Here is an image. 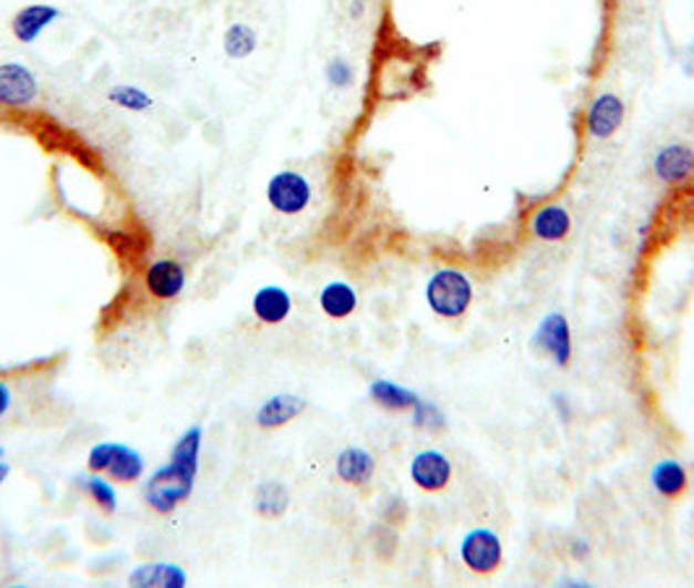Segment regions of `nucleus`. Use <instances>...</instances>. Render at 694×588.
<instances>
[{"label":"nucleus","instance_id":"nucleus-1","mask_svg":"<svg viewBox=\"0 0 694 588\" xmlns=\"http://www.w3.org/2000/svg\"><path fill=\"white\" fill-rule=\"evenodd\" d=\"M196 476H199V471H191L173 461L157 466L146 476L142 489L146 507L157 515H173L180 505H186L191 499L196 489Z\"/></svg>","mask_w":694,"mask_h":588},{"label":"nucleus","instance_id":"nucleus-2","mask_svg":"<svg viewBox=\"0 0 694 588\" xmlns=\"http://www.w3.org/2000/svg\"><path fill=\"white\" fill-rule=\"evenodd\" d=\"M423 296H426L428 309L436 317L459 319L470 311L475 290L473 280L463 270H457V267H438L426 280Z\"/></svg>","mask_w":694,"mask_h":588},{"label":"nucleus","instance_id":"nucleus-3","mask_svg":"<svg viewBox=\"0 0 694 588\" xmlns=\"http://www.w3.org/2000/svg\"><path fill=\"white\" fill-rule=\"evenodd\" d=\"M86 468L92 474H105L115 484H136L142 482L146 461L138 450L123 442H97L86 453Z\"/></svg>","mask_w":694,"mask_h":588},{"label":"nucleus","instance_id":"nucleus-4","mask_svg":"<svg viewBox=\"0 0 694 588\" xmlns=\"http://www.w3.org/2000/svg\"><path fill=\"white\" fill-rule=\"evenodd\" d=\"M265 196L272 213L282 217H298L311 207L313 186L303 173L280 171L267 180Z\"/></svg>","mask_w":694,"mask_h":588},{"label":"nucleus","instance_id":"nucleus-5","mask_svg":"<svg viewBox=\"0 0 694 588\" xmlns=\"http://www.w3.org/2000/svg\"><path fill=\"white\" fill-rule=\"evenodd\" d=\"M459 560L475 576H491L504 563V544L491 528H473L459 541Z\"/></svg>","mask_w":694,"mask_h":588},{"label":"nucleus","instance_id":"nucleus-6","mask_svg":"<svg viewBox=\"0 0 694 588\" xmlns=\"http://www.w3.org/2000/svg\"><path fill=\"white\" fill-rule=\"evenodd\" d=\"M532 348L548 355L559 369H567L572 364V327L569 319L561 311H551L540 319L536 332H532Z\"/></svg>","mask_w":694,"mask_h":588},{"label":"nucleus","instance_id":"nucleus-7","mask_svg":"<svg viewBox=\"0 0 694 588\" xmlns=\"http://www.w3.org/2000/svg\"><path fill=\"white\" fill-rule=\"evenodd\" d=\"M626 118V105L619 94L601 92L590 100L588 111H584V131L590 140L609 142L619 134Z\"/></svg>","mask_w":694,"mask_h":588},{"label":"nucleus","instance_id":"nucleus-8","mask_svg":"<svg viewBox=\"0 0 694 588\" xmlns=\"http://www.w3.org/2000/svg\"><path fill=\"white\" fill-rule=\"evenodd\" d=\"M40 97V79L24 63H0V107L21 111Z\"/></svg>","mask_w":694,"mask_h":588},{"label":"nucleus","instance_id":"nucleus-9","mask_svg":"<svg viewBox=\"0 0 694 588\" xmlns=\"http://www.w3.org/2000/svg\"><path fill=\"white\" fill-rule=\"evenodd\" d=\"M188 272L178 259L159 257L144 270V290L155 301H175L186 290Z\"/></svg>","mask_w":694,"mask_h":588},{"label":"nucleus","instance_id":"nucleus-10","mask_svg":"<svg viewBox=\"0 0 694 588\" xmlns=\"http://www.w3.org/2000/svg\"><path fill=\"white\" fill-rule=\"evenodd\" d=\"M452 474H455V468H452V461L442 453V450L428 447L413 455L411 482L423 492H431V495H434V492L447 489Z\"/></svg>","mask_w":694,"mask_h":588},{"label":"nucleus","instance_id":"nucleus-11","mask_svg":"<svg viewBox=\"0 0 694 588\" xmlns=\"http://www.w3.org/2000/svg\"><path fill=\"white\" fill-rule=\"evenodd\" d=\"M309 411V401L296 392H277V395H269L265 403L259 405L253 413V421L259 430L265 432H275L288 426L290 421H296L298 416Z\"/></svg>","mask_w":694,"mask_h":588},{"label":"nucleus","instance_id":"nucleus-12","mask_svg":"<svg viewBox=\"0 0 694 588\" xmlns=\"http://www.w3.org/2000/svg\"><path fill=\"white\" fill-rule=\"evenodd\" d=\"M63 13L53 3H29L11 17V34L21 45H34Z\"/></svg>","mask_w":694,"mask_h":588},{"label":"nucleus","instance_id":"nucleus-13","mask_svg":"<svg viewBox=\"0 0 694 588\" xmlns=\"http://www.w3.org/2000/svg\"><path fill=\"white\" fill-rule=\"evenodd\" d=\"M653 173L663 186H682L694 176V149L690 144H666L655 152Z\"/></svg>","mask_w":694,"mask_h":588},{"label":"nucleus","instance_id":"nucleus-14","mask_svg":"<svg viewBox=\"0 0 694 588\" xmlns=\"http://www.w3.org/2000/svg\"><path fill=\"white\" fill-rule=\"evenodd\" d=\"M530 234L543 244L564 241L572 234V215H569L564 205H557V202L538 207L530 217Z\"/></svg>","mask_w":694,"mask_h":588},{"label":"nucleus","instance_id":"nucleus-15","mask_svg":"<svg viewBox=\"0 0 694 588\" xmlns=\"http://www.w3.org/2000/svg\"><path fill=\"white\" fill-rule=\"evenodd\" d=\"M334 474L348 486H365L376 474V457L365 447L348 445L334 457Z\"/></svg>","mask_w":694,"mask_h":588},{"label":"nucleus","instance_id":"nucleus-16","mask_svg":"<svg viewBox=\"0 0 694 588\" xmlns=\"http://www.w3.org/2000/svg\"><path fill=\"white\" fill-rule=\"evenodd\" d=\"M251 311L261 324H282L292 314V296L282 286H261L251 296Z\"/></svg>","mask_w":694,"mask_h":588},{"label":"nucleus","instance_id":"nucleus-17","mask_svg":"<svg viewBox=\"0 0 694 588\" xmlns=\"http://www.w3.org/2000/svg\"><path fill=\"white\" fill-rule=\"evenodd\" d=\"M128 586L136 588H186L188 572L175 563H144L128 572Z\"/></svg>","mask_w":694,"mask_h":588},{"label":"nucleus","instance_id":"nucleus-18","mask_svg":"<svg viewBox=\"0 0 694 588\" xmlns=\"http://www.w3.org/2000/svg\"><path fill=\"white\" fill-rule=\"evenodd\" d=\"M369 398L374 401L379 409L390 411V413H413L415 405L421 403V395L411 388H402V384L384 380L379 376L369 384Z\"/></svg>","mask_w":694,"mask_h":588},{"label":"nucleus","instance_id":"nucleus-19","mask_svg":"<svg viewBox=\"0 0 694 588\" xmlns=\"http://www.w3.org/2000/svg\"><path fill=\"white\" fill-rule=\"evenodd\" d=\"M251 505L259 518L280 520L290 507V489L280 478H267V482L256 484Z\"/></svg>","mask_w":694,"mask_h":588},{"label":"nucleus","instance_id":"nucleus-20","mask_svg":"<svg viewBox=\"0 0 694 588\" xmlns=\"http://www.w3.org/2000/svg\"><path fill=\"white\" fill-rule=\"evenodd\" d=\"M358 290L345 280H332L319 290V309L329 319H348L358 311Z\"/></svg>","mask_w":694,"mask_h":588},{"label":"nucleus","instance_id":"nucleus-21","mask_svg":"<svg viewBox=\"0 0 694 588\" xmlns=\"http://www.w3.org/2000/svg\"><path fill=\"white\" fill-rule=\"evenodd\" d=\"M686 482H690L686 468L679 461H674V457H661V461L650 468V484H653V489L663 499L682 497Z\"/></svg>","mask_w":694,"mask_h":588},{"label":"nucleus","instance_id":"nucleus-22","mask_svg":"<svg viewBox=\"0 0 694 588\" xmlns=\"http://www.w3.org/2000/svg\"><path fill=\"white\" fill-rule=\"evenodd\" d=\"M222 48L232 61H246V58H251L256 53V48H259V34H256V29L251 24H246V21H232V24L225 29Z\"/></svg>","mask_w":694,"mask_h":588},{"label":"nucleus","instance_id":"nucleus-23","mask_svg":"<svg viewBox=\"0 0 694 588\" xmlns=\"http://www.w3.org/2000/svg\"><path fill=\"white\" fill-rule=\"evenodd\" d=\"M76 484L105 515H113L118 510V492H115L113 482H107L105 474H92L90 471V476H79Z\"/></svg>","mask_w":694,"mask_h":588},{"label":"nucleus","instance_id":"nucleus-24","mask_svg":"<svg viewBox=\"0 0 694 588\" xmlns=\"http://www.w3.org/2000/svg\"><path fill=\"white\" fill-rule=\"evenodd\" d=\"M107 103L126 113H149L155 107V97L136 84H113L107 90Z\"/></svg>","mask_w":694,"mask_h":588},{"label":"nucleus","instance_id":"nucleus-25","mask_svg":"<svg viewBox=\"0 0 694 588\" xmlns=\"http://www.w3.org/2000/svg\"><path fill=\"white\" fill-rule=\"evenodd\" d=\"M201 440H204V430L201 424L188 426L186 432L175 440V445L170 447V461L180 463V466L199 471V457H201Z\"/></svg>","mask_w":694,"mask_h":588},{"label":"nucleus","instance_id":"nucleus-26","mask_svg":"<svg viewBox=\"0 0 694 588\" xmlns=\"http://www.w3.org/2000/svg\"><path fill=\"white\" fill-rule=\"evenodd\" d=\"M324 79L332 90H350L355 84V65L348 58H332L324 65Z\"/></svg>","mask_w":694,"mask_h":588},{"label":"nucleus","instance_id":"nucleus-27","mask_svg":"<svg viewBox=\"0 0 694 588\" xmlns=\"http://www.w3.org/2000/svg\"><path fill=\"white\" fill-rule=\"evenodd\" d=\"M413 424L426 432H442L444 426H447V419H444V413L436 409V403L421 398V403L413 409Z\"/></svg>","mask_w":694,"mask_h":588},{"label":"nucleus","instance_id":"nucleus-28","mask_svg":"<svg viewBox=\"0 0 694 588\" xmlns=\"http://www.w3.org/2000/svg\"><path fill=\"white\" fill-rule=\"evenodd\" d=\"M407 518V505L405 499L400 497H390L386 503L382 505V520L390 523V526H400V523H405Z\"/></svg>","mask_w":694,"mask_h":588},{"label":"nucleus","instance_id":"nucleus-29","mask_svg":"<svg viewBox=\"0 0 694 588\" xmlns=\"http://www.w3.org/2000/svg\"><path fill=\"white\" fill-rule=\"evenodd\" d=\"M11 405H13V392L9 388V382L0 380V419L11 411Z\"/></svg>","mask_w":694,"mask_h":588},{"label":"nucleus","instance_id":"nucleus-30","mask_svg":"<svg viewBox=\"0 0 694 588\" xmlns=\"http://www.w3.org/2000/svg\"><path fill=\"white\" fill-rule=\"evenodd\" d=\"M569 549H572V555L577 557V560H584V557L590 555V544L584 539H574L572 544H569Z\"/></svg>","mask_w":694,"mask_h":588},{"label":"nucleus","instance_id":"nucleus-31","mask_svg":"<svg viewBox=\"0 0 694 588\" xmlns=\"http://www.w3.org/2000/svg\"><path fill=\"white\" fill-rule=\"evenodd\" d=\"M9 474H11V466L3 461V457H0V486H3V482H6V478H9Z\"/></svg>","mask_w":694,"mask_h":588},{"label":"nucleus","instance_id":"nucleus-32","mask_svg":"<svg viewBox=\"0 0 694 588\" xmlns=\"http://www.w3.org/2000/svg\"><path fill=\"white\" fill-rule=\"evenodd\" d=\"M0 457H6V450H3V445H0Z\"/></svg>","mask_w":694,"mask_h":588},{"label":"nucleus","instance_id":"nucleus-33","mask_svg":"<svg viewBox=\"0 0 694 588\" xmlns=\"http://www.w3.org/2000/svg\"><path fill=\"white\" fill-rule=\"evenodd\" d=\"M690 50H692V55H694V40H692V45H690Z\"/></svg>","mask_w":694,"mask_h":588}]
</instances>
